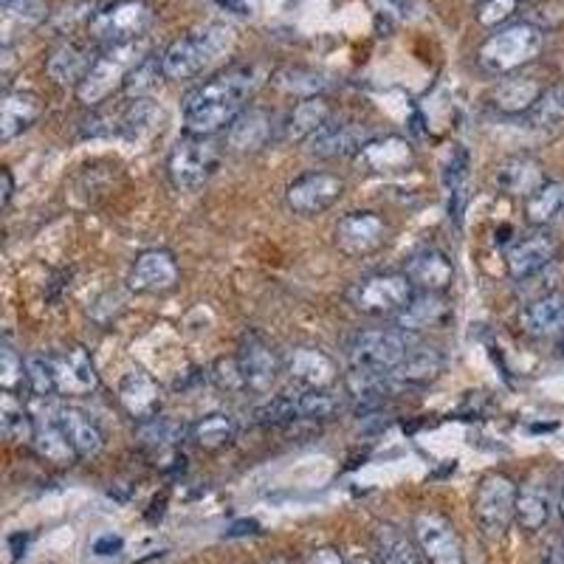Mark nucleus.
Segmentation results:
<instances>
[{
  "mask_svg": "<svg viewBox=\"0 0 564 564\" xmlns=\"http://www.w3.org/2000/svg\"><path fill=\"white\" fill-rule=\"evenodd\" d=\"M260 74L255 65H232L218 71L207 83L189 90L184 99V127L193 136H218L248 108L255 97Z\"/></svg>",
  "mask_w": 564,
  "mask_h": 564,
  "instance_id": "nucleus-1",
  "label": "nucleus"
},
{
  "mask_svg": "<svg viewBox=\"0 0 564 564\" xmlns=\"http://www.w3.org/2000/svg\"><path fill=\"white\" fill-rule=\"evenodd\" d=\"M232 46V28L221 23L200 26L189 35L172 40L161 54V74L170 83H184L204 74L223 51Z\"/></svg>",
  "mask_w": 564,
  "mask_h": 564,
  "instance_id": "nucleus-2",
  "label": "nucleus"
},
{
  "mask_svg": "<svg viewBox=\"0 0 564 564\" xmlns=\"http://www.w3.org/2000/svg\"><path fill=\"white\" fill-rule=\"evenodd\" d=\"M544 46L542 28L528 21L508 23V26L496 28L494 35L480 46V69L494 76L514 74V71L528 69L530 62L537 60Z\"/></svg>",
  "mask_w": 564,
  "mask_h": 564,
  "instance_id": "nucleus-3",
  "label": "nucleus"
},
{
  "mask_svg": "<svg viewBox=\"0 0 564 564\" xmlns=\"http://www.w3.org/2000/svg\"><path fill=\"white\" fill-rule=\"evenodd\" d=\"M147 60V42L133 40L122 42V46H111V49L99 51L97 62L90 74L85 76L83 85L76 88V97L85 108H97L105 99L113 97L119 88L127 85V76Z\"/></svg>",
  "mask_w": 564,
  "mask_h": 564,
  "instance_id": "nucleus-4",
  "label": "nucleus"
},
{
  "mask_svg": "<svg viewBox=\"0 0 564 564\" xmlns=\"http://www.w3.org/2000/svg\"><path fill=\"white\" fill-rule=\"evenodd\" d=\"M223 159V147L214 136H193L186 133L179 145L170 150L167 159V175L172 186L181 193H198L200 186L212 179Z\"/></svg>",
  "mask_w": 564,
  "mask_h": 564,
  "instance_id": "nucleus-5",
  "label": "nucleus"
},
{
  "mask_svg": "<svg viewBox=\"0 0 564 564\" xmlns=\"http://www.w3.org/2000/svg\"><path fill=\"white\" fill-rule=\"evenodd\" d=\"M418 294L404 271H381L356 280L347 289V303L365 317L395 319Z\"/></svg>",
  "mask_w": 564,
  "mask_h": 564,
  "instance_id": "nucleus-6",
  "label": "nucleus"
},
{
  "mask_svg": "<svg viewBox=\"0 0 564 564\" xmlns=\"http://www.w3.org/2000/svg\"><path fill=\"white\" fill-rule=\"evenodd\" d=\"M516 494H519V486L500 471L486 475L477 486L475 519L489 542H500L516 523Z\"/></svg>",
  "mask_w": 564,
  "mask_h": 564,
  "instance_id": "nucleus-7",
  "label": "nucleus"
},
{
  "mask_svg": "<svg viewBox=\"0 0 564 564\" xmlns=\"http://www.w3.org/2000/svg\"><path fill=\"white\" fill-rule=\"evenodd\" d=\"M409 333L399 328H379V331H358L347 342V361L358 370L393 372L404 361V356L413 347Z\"/></svg>",
  "mask_w": 564,
  "mask_h": 564,
  "instance_id": "nucleus-8",
  "label": "nucleus"
},
{
  "mask_svg": "<svg viewBox=\"0 0 564 564\" xmlns=\"http://www.w3.org/2000/svg\"><path fill=\"white\" fill-rule=\"evenodd\" d=\"M152 23V9L145 0H117L111 7L99 9L94 14L90 26V37L111 49V46H122V42L142 40L147 28Z\"/></svg>",
  "mask_w": 564,
  "mask_h": 564,
  "instance_id": "nucleus-9",
  "label": "nucleus"
},
{
  "mask_svg": "<svg viewBox=\"0 0 564 564\" xmlns=\"http://www.w3.org/2000/svg\"><path fill=\"white\" fill-rule=\"evenodd\" d=\"M344 189H347V184H344V179H339L336 172H305L289 184L285 204L294 214L314 218V214L328 212L333 204H339Z\"/></svg>",
  "mask_w": 564,
  "mask_h": 564,
  "instance_id": "nucleus-10",
  "label": "nucleus"
},
{
  "mask_svg": "<svg viewBox=\"0 0 564 564\" xmlns=\"http://www.w3.org/2000/svg\"><path fill=\"white\" fill-rule=\"evenodd\" d=\"M559 241L548 229L539 232L523 234L516 237L508 248H505V269L514 282H525L530 277L542 274L544 269H551L559 260Z\"/></svg>",
  "mask_w": 564,
  "mask_h": 564,
  "instance_id": "nucleus-11",
  "label": "nucleus"
},
{
  "mask_svg": "<svg viewBox=\"0 0 564 564\" xmlns=\"http://www.w3.org/2000/svg\"><path fill=\"white\" fill-rule=\"evenodd\" d=\"M415 542L427 564H466L463 559V544L454 525L443 514L434 511H420L413 523Z\"/></svg>",
  "mask_w": 564,
  "mask_h": 564,
  "instance_id": "nucleus-12",
  "label": "nucleus"
},
{
  "mask_svg": "<svg viewBox=\"0 0 564 564\" xmlns=\"http://www.w3.org/2000/svg\"><path fill=\"white\" fill-rule=\"evenodd\" d=\"M372 142V131L367 124L356 122H328L319 133L305 142V152L310 159L319 161H336L351 159V156H361L365 147Z\"/></svg>",
  "mask_w": 564,
  "mask_h": 564,
  "instance_id": "nucleus-13",
  "label": "nucleus"
},
{
  "mask_svg": "<svg viewBox=\"0 0 564 564\" xmlns=\"http://www.w3.org/2000/svg\"><path fill=\"white\" fill-rule=\"evenodd\" d=\"M234 356L241 361L243 379H246V387L252 393H269L280 379V372H285V365H282V358L277 356L274 347L255 331L243 333Z\"/></svg>",
  "mask_w": 564,
  "mask_h": 564,
  "instance_id": "nucleus-14",
  "label": "nucleus"
},
{
  "mask_svg": "<svg viewBox=\"0 0 564 564\" xmlns=\"http://www.w3.org/2000/svg\"><path fill=\"white\" fill-rule=\"evenodd\" d=\"M390 226L376 212H347L336 223V246L347 257H370L387 246Z\"/></svg>",
  "mask_w": 564,
  "mask_h": 564,
  "instance_id": "nucleus-15",
  "label": "nucleus"
},
{
  "mask_svg": "<svg viewBox=\"0 0 564 564\" xmlns=\"http://www.w3.org/2000/svg\"><path fill=\"white\" fill-rule=\"evenodd\" d=\"M179 280L181 271L175 257H172L167 248H150V252H142V255L133 260L131 274H127V289H131L133 294L156 296L175 289Z\"/></svg>",
  "mask_w": 564,
  "mask_h": 564,
  "instance_id": "nucleus-16",
  "label": "nucleus"
},
{
  "mask_svg": "<svg viewBox=\"0 0 564 564\" xmlns=\"http://www.w3.org/2000/svg\"><path fill=\"white\" fill-rule=\"evenodd\" d=\"M51 361H54L57 395L83 399V395H90L99 387L97 365H94V358L83 344H71L65 351L54 353Z\"/></svg>",
  "mask_w": 564,
  "mask_h": 564,
  "instance_id": "nucleus-17",
  "label": "nucleus"
},
{
  "mask_svg": "<svg viewBox=\"0 0 564 564\" xmlns=\"http://www.w3.org/2000/svg\"><path fill=\"white\" fill-rule=\"evenodd\" d=\"M285 372L296 387L303 390H333L339 384V367L331 356L319 347H294L289 356L282 358Z\"/></svg>",
  "mask_w": 564,
  "mask_h": 564,
  "instance_id": "nucleus-18",
  "label": "nucleus"
},
{
  "mask_svg": "<svg viewBox=\"0 0 564 564\" xmlns=\"http://www.w3.org/2000/svg\"><path fill=\"white\" fill-rule=\"evenodd\" d=\"M548 85L542 83V76L534 71L523 69L514 74H505L500 83L494 85L491 94V105L505 117H528L530 108L539 102Z\"/></svg>",
  "mask_w": 564,
  "mask_h": 564,
  "instance_id": "nucleus-19",
  "label": "nucleus"
},
{
  "mask_svg": "<svg viewBox=\"0 0 564 564\" xmlns=\"http://www.w3.org/2000/svg\"><path fill=\"white\" fill-rule=\"evenodd\" d=\"M119 404L127 415H131L136 424L142 420H150L156 415H161V404H164V390L159 387V381L147 376L145 370L127 372L122 381H119Z\"/></svg>",
  "mask_w": 564,
  "mask_h": 564,
  "instance_id": "nucleus-20",
  "label": "nucleus"
},
{
  "mask_svg": "<svg viewBox=\"0 0 564 564\" xmlns=\"http://www.w3.org/2000/svg\"><path fill=\"white\" fill-rule=\"evenodd\" d=\"M452 319V303L446 294H432V291H418L413 303L406 305L395 317V328L404 333L441 331Z\"/></svg>",
  "mask_w": 564,
  "mask_h": 564,
  "instance_id": "nucleus-21",
  "label": "nucleus"
},
{
  "mask_svg": "<svg viewBox=\"0 0 564 564\" xmlns=\"http://www.w3.org/2000/svg\"><path fill=\"white\" fill-rule=\"evenodd\" d=\"M404 274L415 285V291H432V294H446L454 282V266L446 252L427 246L415 252L404 266Z\"/></svg>",
  "mask_w": 564,
  "mask_h": 564,
  "instance_id": "nucleus-22",
  "label": "nucleus"
},
{
  "mask_svg": "<svg viewBox=\"0 0 564 564\" xmlns=\"http://www.w3.org/2000/svg\"><path fill=\"white\" fill-rule=\"evenodd\" d=\"M271 138H274V117L262 108H246L226 131L229 150L243 156L266 150Z\"/></svg>",
  "mask_w": 564,
  "mask_h": 564,
  "instance_id": "nucleus-23",
  "label": "nucleus"
},
{
  "mask_svg": "<svg viewBox=\"0 0 564 564\" xmlns=\"http://www.w3.org/2000/svg\"><path fill=\"white\" fill-rule=\"evenodd\" d=\"M548 181L544 167L539 164L534 156H511L503 164L496 167L494 184L500 193L511 195V198H530L539 186Z\"/></svg>",
  "mask_w": 564,
  "mask_h": 564,
  "instance_id": "nucleus-24",
  "label": "nucleus"
},
{
  "mask_svg": "<svg viewBox=\"0 0 564 564\" xmlns=\"http://www.w3.org/2000/svg\"><path fill=\"white\" fill-rule=\"evenodd\" d=\"M523 331L534 339H553L564 336V294L562 291H553V294H544L539 299H530L525 305L523 317Z\"/></svg>",
  "mask_w": 564,
  "mask_h": 564,
  "instance_id": "nucleus-25",
  "label": "nucleus"
},
{
  "mask_svg": "<svg viewBox=\"0 0 564 564\" xmlns=\"http://www.w3.org/2000/svg\"><path fill=\"white\" fill-rule=\"evenodd\" d=\"M37 429H35V441H32V449L37 452V457H42L46 463H54V466H71L76 457V449L71 446L69 434L60 424V409L46 415H37Z\"/></svg>",
  "mask_w": 564,
  "mask_h": 564,
  "instance_id": "nucleus-26",
  "label": "nucleus"
},
{
  "mask_svg": "<svg viewBox=\"0 0 564 564\" xmlns=\"http://www.w3.org/2000/svg\"><path fill=\"white\" fill-rule=\"evenodd\" d=\"M42 105L37 94L32 90H7L3 102H0V138L12 142L14 136H21L32 124L40 119Z\"/></svg>",
  "mask_w": 564,
  "mask_h": 564,
  "instance_id": "nucleus-27",
  "label": "nucleus"
},
{
  "mask_svg": "<svg viewBox=\"0 0 564 564\" xmlns=\"http://www.w3.org/2000/svg\"><path fill=\"white\" fill-rule=\"evenodd\" d=\"M97 51L83 46V42H62L60 49L49 57V76L57 85H83L85 76L90 74L94 62H97Z\"/></svg>",
  "mask_w": 564,
  "mask_h": 564,
  "instance_id": "nucleus-28",
  "label": "nucleus"
},
{
  "mask_svg": "<svg viewBox=\"0 0 564 564\" xmlns=\"http://www.w3.org/2000/svg\"><path fill=\"white\" fill-rule=\"evenodd\" d=\"M60 424L69 434L71 446L76 449V457H83V461H90V457H97L99 452L105 449V434L99 429V424L90 418L88 413L83 409H76V406H60Z\"/></svg>",
  "mask_w": 564,
  "mask_h": 564,
  "instance_id": "nucleus-29",
  "label": "nucleus"
},
{
  "mask_svg": "<svg viewBox=\"0 0 564 564\" xmlns=\"http://www.w3.org/2000/svg\"><path fill=\"white\" fill-rule=\"evenodd\" d=\"M443 367H446V358H443V353L438 351V347L415 342L413 347H409V353L404 356V361L393 370V379L399 381V384L420 387L438 379L443 372Z\"/></svg>",
  "mask_w": 564,
  "mask_h": 564,
  "instance_id": "nucleus-30",
  "label": "nucleus"
},
{
  "mask_svg": "<svg viewBox=\"0 0 564 564\" xmlns=\"http://www.w3.org/2000/svg\"><path fill=\"white\" fill-rule=\"evenodd\" d=\"M333 119V108L331 102L324 97H310L303 99V102L296 105L294 111L289 113L285 124H282V136L289 138V142H308L314 133H319L324 124Z\"/></svg>",
  "mask_w": 564,
  "mask_h": 564,
  "instance_id": "nucleus-31",
  "label": "nucleus"
},
{
  "mask_svg": "<svg viewBox=\"0 0 564 564\" xmlns=\"http://www.w3.org/2000/svg\"><path fill=\"white\" fill-rule=\"evenodd\" d=\"M184 438H189V427H184L179 420L164 418V415L142 420L136 427L138 449H145L147 454H159V457L167 452H175L184 443Z\"/></svg>",
  "mask_w": 564,
  "mask_h": 564,
  "instance_id": "nucleus-32",
  "label": "nucleus"
},
{
  "mask_svg": "<svg viewBox=\"0 0 564 564\" xmlns=\"http://www.w3.org/2000/svg\"><path fill=\"white\" fill-rule=\"evenodd\" d=\"M525 218L537 229L564 223V181H544L537 193L525 198Z\"/></svg>",
  "mask_w": 564,
  "mask_h": 564,
  "instance_id": "nucleus-33",
  "label": "nucleus"
},
{
  "mask_svg": "<svg viewBox=\"0 0 564 564\" xmlns=\"http://www.w3.org/2000/svg\"><path fill=\"white\" fill-rule=\"evenodd\" d=\"M551 489L544 482L530 480L525 482L519 494H516V525L523 530H542L551 519Z\"/></svg>",
  "mask_w": 564,
  "mask_h": 564,
  "instance_id": "nucleus-34",
  "label": "nucleus"
},
{
  "mask_svg": "<svg viewBox=\"0 0 564 564\" xmlns=\"http://www.w3.org/2000/svg\"><path fill=\"white\" fill-rule=\"evenodd\" d=\"M358 159L365 161L367 170L372 172H404L413 167L415 156L409 142H404V138L399 136H387L384 142H376V138H372Z\"/></svg>",
  "mask_w": 564,
  "mask_h": 564,
  "instance_id": "nucleus-35",
  "label": "nucleus"
},
{
  "mask_svg": "<svg viewBox=\"0 0 564 564\" xmlns=\"http://www.w3.org/2000/svg\"><path fill=\"white\" fill-rule=\"evenodd\" d=\"M237 438V420L229 413H212L198 418L189 427V441L195 446L207 449V452H218V449H226L229 443Z\"/></svg>",
  "mask_w": 564,
  "mask_h": 564,
  "instance_id": "nucleus-36",
  "label": "nucleus"
},
{
  "mask_svg": "<svg viewBox=\"0 0 564 564\" xmlns=\"http://www.w3.org/2000/svg\"><path fill=\"white\" fill-rule=\"evenodd\" d=\"M376 548H379L381 564H424V553H420L418 542L409 539L395 525H379L376 530Z\"/></svg>",
  "mask_w": 564,
  "mask_h": 564,
  "instance_id": "nucleus-37",
  "label": "nucleus"
},
{
  "mask_svg": "<svg viewBox=\"0 0 564 564\" xmlns=\"http://www.w3.org/2000/svg\"><path fill=\"white\" fill-rule=\"evenodd\" d=\"M37 420L32 418L23 401H17V395L3 393V404H0V432L3 438L12 443H28L35 441Z\"/></svg>",
  "mask_w": 564,
  "mask_h": 564,
  "instance_id": "nucleus-38",
  "label": "nucleus"
},
{
  "mask_svg": "<svg viewBox=\"0 0 564 564\" xmlns=\"http://www.w3.org/2000/svg\"><path fill=\"white\" fill-rule=\"evenodd\" d=\"M296 409V420H324L339 413V399L331 390H296L291 393Z\"/></svg>",
  "mask_w": 564,
  "mask_h": 564,
  "instance_id": "nucleus-39",
  "label": "nucleus"
},
{
  "mask_svg": "<svg viewBox=\"0 0 564 564\" xmlns=\"http://www.w3.org/2000/svg\"><path fill=\"white\" fill-rule=\"evenodd\" d=\"M0 387L3 393L17 395L23 390H28V372H26V358L14 351L12 344H0Z\"/></svg>",
  "mask_w": 564,
  "mask_h": 564,
  "instance_id": "nucleus-40",
  "label": "nucleus"
},
{
  "mask_svg": "<svg viewBox=\"0 0 564 564\" xmlns=\"http://www.w3.org/2000/svg\"><path fill=\"white\" fill-rule=\"evenodd\" d=\"M156 119H159V108L152 105V99L142 97L124 108L122 117L117 119V131L122 133V136L138 138L142 133L150 131L152 124H156Z\"/></svg>",
  "mask_w": 564,
  "mask_h": 564,
  "instance_id": "nucleus-41",
  "label": "nucleus"
},
{
  "mask_svg": "<svg viewBox=\"0 0 564 564\" xmlns=\"http://www.w3.org/2000/svg\"><path fill=\"white\" fill-rule=\"evenodd\" d=\"M277 85L289 94H296V97L310 99V97H322L324 90L331 88V83L324 79L317 71H305V69H289L277 74Z\"/></svg>",
  "mask_w": 564,
  "mask_h": 564,
  "instance_id": "nucleus-42",
  "label": "nucleus"
},
{
  "mask_svg": "<svg viewBox=\"0 0 564 564\" xmlns=\"http://www.w3.org/2000/svg\"><path fill=\"white\" fill-rule=\"evenodd\" d=\"M528 122L534 127H553V124L564 122V83H553L544 88L539 102L530 108Z\"/></svg>",
  "mask_w": 564,
  "mask_h": 564,
  "instance_id": "nucleus-43",
  "label": "nucleus"
},
{
  "mask_svg": "<svg viewBox=\"0 0 564 564\" xmlns=\"http://www.w3.org/2000/svg\"><path fill=\"white\" fill-rule=\"evenodd\" d=\"M26 372H28V393L35 399H49L57 395V379H54V361L51 356H26Z\"/></svg>",
  "mask_w": 564,
  "mask_h": 564,
  "instance_id": "nucleus-44",
  "label": "nucleus"
},
{
  "mask_svg": "<svg viewBox=\"0 0 564 564\" xmlns=\"http://www.w3.org/2000/svg\"><path fill=\"white\" fill-rule=\"evenodd\" d=\"M468 179V152L461 145H452L446 150V161H443V184H446L452 200H463V189H466Z\"/></svg>",
  "mask_w": 564,
  "mask_h": 564,
  "instance_id": "nucleus-45",
  "label": "nucleus"
},
{
  "mask_svg": "<svg viewBox=\"0 0 564 564\" xmlns=\"http://www.w3.org/2000/svg\"><path fill=\"white\" fill-rule=\"evenodd\" d=\"M209 379L218 390L223 393H246V379H243V370H241V361L237 356H229V358H218L209 370Z\"/></svg>",
  "mask_w": 564,
  "mask_h": 564,
  "instance_id": "nucleus-46",
  "label": "nucleus"
},
{
  "mask_svg": "<svg viewBox=\"0 0 564 564\" xmlns=\"http://www.w3.org/2000/svg\"><path fill=\"white\" fill-rule=\"evenodd\" d=\"M528 0H482L477 21L486 28H503Z\"/></svg>",
  "mask_w": 564,
  "mask_h": 564,
  "instance_id": "nucleus-47",
  "label": "nucleus"
},
{
  "mask_svg": "<svg viewBox=\"0 0 564 564\" xmlns=\"http://www.w3.org/2000/svg\"><path fill=\"white\" fill-rule=\"evenodd\" d=\"M159 74H161V60H152V57H147V60L142 62V65H138L131 76H127V85H124V88H127V94H133L136 99H142L147 90H152V85H156Z\"/></svg>",
  "mask_w": 564,
  "mask_h": 564,
  "instance_id": "nucleus-48",
  "label": "nucleus"
},
{
  "mask_svg": "<svg viewBox=\"0 0 564 564\" xmlns=\"http://www.w3.org/2000/svg\"><path fill=\"white\" fill-rule=\"evenodd\" d=\"M3 9L12 17H21L26 23H42L49 17V3L46 0H3Z\"/></svg>",
  "mask_w": 564,
  "mask_h": 564,
  "instance_id": "nucleus-49",
  "label": "nucleus"
},
{
  "mask_svg": "<svg viewBox=\"0 0 564 564\" xmlns=\"http://www.w3.org/2000/svg\"><path fill=\"white\" fill-rule=\"evenodd\" d=\"M303 564H347L336 548H317L303 559Z\"/></svg>",
  "mask_w": 564,
  "mask_h": 564,
  "instance_id": "nucleus-50",
  "label": "nucleus"
},
{
  "mask_svg": "<svg viewBox=\"0 0 564 564\" xmlns=\"http://www.w3.org/2000/svg\"><path fill=\"white\" fill-rule=\"evenodd\" d=\"M12 195H14V179H12V172L3 167V170H0V209H9Z\"/></svg>",
  "mask_w": 564,
  "mask_h": 564,
  "instance_id": "nucleus-51",
  "label": "nucleus"
},
{
  "mask_svg": "<svg viewBox=\"0 0 564 564\" xmlns=\"http://www.w3.org/2000/svg\"><path fill=\"white\" fill-rule=\"evenodd\" d=\"M539 564H564V548L559 542H548L539 551Z\"/></svg>",
  "mask_w": 564,
  "mask_h": 564,
  "instance_id": "nucleus-52",
  "label": "nucleus"
},
{
  "mask_svg": "<svg viewBox=\"0 0 564 564\" xmlns=\"http://www.w3.org/2000/svg\"><path fill=\"white\" fill-rule=\"evenodd\" d=\"M119 548H122V539L102 537V539H97V544H94V553H99V556H111V553H117Z\"/></svg>",
  "mask_w": 564,
  "mask_h": 564,
  "instance_id": "nucleus-53",
  "label": "nucleus"
},
{
  "mask_svg": "<svg viewBox=\"0 0 564 564\" xmlns=\"http://www.w3.org/2000/svg\"><path fill=\"white\" fill-rule=\"evenodd\" d=\"M387 7L395 9L399 14H404V17H409L413 14V0H384Z\"/></svg>",
  "mask_w": 564,
  "mask_h": 564,
  "instance_id": "nucleus-54",
  "label": "nucleus"
},
{
  "mask_svg": "<svg viewBox=\"0 0 564 564\" xmlns=\"http://www.w3.org/2000/svg\"><path fill=\"white\" fill-rule=\"evenodd\" d=\"M347 564H376V562H372V559H367V556H353Z\"/></svg>",
  "mask_w": 564,
  "mask_h": 564,
  "instance_id": "nucleus-55",
  "label": "nucleus"
},
{
  "mask_svg": "<svg viewBox=\"0 0 564 564\" xmlns=\"http://www.w3.org/2000/svg\"><path fill=\"white\" fill-rule=\"evenodd\" d=\"M271 564H303V562H294V559H289V556H277Z\"/></svg>",
  "mask_w": 564,
  "mask_h": 564,
  "instance_id": "nucleus-56",
  "label": "nucleus"
},
{
  "mask_svg": "<svg viewBox=\"0 0 564 564\" xmlns=\"http://www.w3.org/2000/svg\"><path fill=\"white\" fill-rule=\"evenodd\" d=\"M559 514H562V519H564V491H562V500H559Z\"/></svg>",
  "mask_w": 564,
  "mask_h": 564,
  "instance_id": "nucleus-57",
  "label": "nucleus"
},
{
  "mask_svg": "<svg viewBox=\"0 0 564 564\" xmlns=\"http://www.w3.org/2000/svg\"><path fill=\"white\" fill-rule=\"evenodd\" d=\"M562 353H564V342H562Z\"/></svg>",
  "mask_w": 564,
  "mask_h": 564,
  "instance_id": "nucleus-58",
  "label": "nucleus"
}]
</instances>
